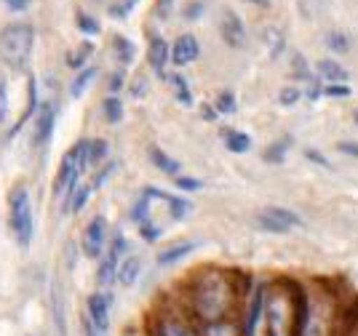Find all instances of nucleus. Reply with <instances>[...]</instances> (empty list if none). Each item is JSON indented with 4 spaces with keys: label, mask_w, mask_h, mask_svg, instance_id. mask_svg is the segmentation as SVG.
<instances>
[{
    "label": "nucleus",
    "mask_w": 358,
    "mask_h": 336,
    "mask_svg": "<svg viewBox=\"0 0 358 336\" xmlns=\"http://www.w3.org/2000/svg\"><path fill=\"white\" fill-rule=\"evenodd\" d=\"M139 275H142V259L139 256H123L115 280L123 288H129V286H134L136 280H139Z\"/></svg>",
    "instance_id": "nucleus-13"
},
{
    "label": "nucleus",
    "mask_w": 358,
    "mask_h": 336,
    "mask_svg": "<svg viewBox=\"0 0 358 336\" xmlns=\"http://www.w3.org/2000/svg\"><path fill=\"white\" fill-rule=\"evenodd\" d=\"M257 224H259V230H268V233H275V235L289 233V227H286V224L275 221L273 217H268L265 211H262V214H257Z\"/></svg>",
    "instance_id": "nucleus-27"
},
{
    "label": "nucleus",
    "mask_w": 358,
    "mask_h": 336,
    "mask_svg": "<svg viewBox=\"0 0 358 336\" xmlns=\"http://www.w3.org/2000/svg\"><path fill=\"white\" fill-rule=\"evenodd\" d=\"M220 35L222 41L230 48H243L246 43V27H243V19H241L236 11H222V19H220Z\"/></svg>",
    "instance_id": "nucleus-8"
},
{
    "label": "nucleus",
    "mask_w": 358,
    "mask_h": 336,
    "mask_svg": "<svg viewBox=\"0 0 358 336\" xmlns=\"http://www.w3.org/2000/svg\"><path fill=\"white\" fill-rule=\"evenodd\" d=\"M171 8H174V0H158V3H155L158 19H169V16H171Z\"/></svg>",
    "instance_id": "nucleus-41"
},
{
    "label": "nucleus",
    "mask_w": 358,
    "mask_h": 336,
    "mask_svg": "<svg viewBox=\"0 0 358 336\" xmlns=\"http://www.w3.org/2000/svg\"><path fill=\"white\" fill-rule=\"evenodd\" d=\"M327 45H329V51H334V54H348V51H350V41H348V35L340 32V29H331V32H329Z\"/></svg>",
    "instance_id": "nucleus-25"
},
{
    "label": "nucleus",
    "mask_w": 358,
    "mask_h": 336,
    "mask_svg": "<svg viewBox=\"0 0 358 336\" xmlns=\"http://www.w3.org/2000/svg\"><path fill=\"white\" fill-rule=\"evenodd\" d=\"M246 3H252V6H259V8H265L270 0H246Z\"/></svg>",
    "instance_id": "nucleus-50"
},
{
    "label": "nucleus",
    "mask_w": 358,
    "mask_h": 336,
    "mask_svg": "<svg viewBox=\"0 0 358 336\" xmlns=\"http://www.w3.org/2000/svg\"><path fill=\"white\" fill-rule=\"evenodd\" d=\"M32 45H35V29L30 24H8L0 32V61L22 73L30 64Z\"/></svg>",
    "instance_id": "nucleus-1"
},
{
    "label": "nucleus",
    "mask_w": 358,
    "mask_h": 336,
    "mask_svg": "<svg viewBox=\"0 0 358 336\" xmlns=\"http://www.w3.org/2000/svg\"><path fill=\"white\" fill-rule=\"evenodd\" d=\"M292 145H294V139H292V136H284V139L273 142V145L262 152V158H265V163H284L286 155H289V149H292Z\"/></svg>",
    "instance_id": "nucleus-18"
},
{
    "label": "nucleus",
    "mask_w": 358,
    "mask_h": 336,
    "mask_svg": "<svg viewBox=\"0 0 358 336\" xmlns=\"http://www.w3.org/2000/svg\"><path fill=\"white\" fill-rule=\"evenodd\" d=\"M324 94L331 96V99H345V96H350V88L345 86V83H327Z\"/></svg>",
    "instance_id": "nucleus-37"
},
{
    "label": "nucleus",
    "mask_w": 358,
    "mask_h": 336,
    "mask_svg": "<svg viewBox=\"0 0 358 336\" xmlns=\"http://www.w3.org/2000/svg\"><path fill=\"white\" fill-rule=\"evenodd\" d=\"M6 112H8V96H6V86L0 83V123L6 120Z\"/></svg>",
    "instance_id": "nucleus-44"
},
{
    "label": "nucleus",
    "mask_w": 358,
    "mask_h": 336,
    "mask_svg": "<svg viewBox=\"0 0 358 336\" xmlns=\"http://www.w3.org/2000/svg\"><path fill=\"white\" fill-rule=\"evenodd\" d=\"M150 161H152V166H158L164 174L169 176H177L179 174V161L177 158H171V155H166L161 147H150Z\"/></svg>",
    "instance_id": "nucleus-17"
},
{
    "label": "nucleus",
    "mask_w": 358,
    "mask_h": 336,
    "mask_svg": "<svg viewBox=\"0 0 358 336\" xmlns=\"http://www.w3.org/2000/svg\"><path fill=\"white\" fill-rule=\"evenodd\" d=\"M8 224L16 243L27 249L35 238V217H32V195L27 187H14L8 195Z\"/></svg>",
    "instance_id": "nucleus-3"
},
{
    "label": "nucleus",
    "mask_w": 358,
    "mask_h": 336,
    "mask_svg": "<svg viewBox=\"0 0 358 336\" xmlns=\"http://www.w3.org/2000/svg\"><path fill=\"white\" fill-rule=\"evenodd\" d=\"M227 305H230V296H227V286L222 280H211L206 286H201V291H198V312L209 323L222 318Z\"/></svg>",
    "instance_id": "nucleus-4"
},
{
    "label": "nucleus",
    "mask_w": 358,
    "mask_h": 336,
    "mask_svg": "<svg viewBox=\"0 0 358 336\" xmlns=\"http://www.w3.org/2000/svg\"><path fill=\"white\" fill-rule=\"evenodd\" d=\"M80 246H83V254L91 256V259H99L107 249V219L105 217H94V219L86 224L83 230V238H80Z\"/></svg>",
    "instance_id": "nucleus-6"
},
{
    "label": "nucleus",
    "mask_w": 358,
    "mask_h": 336,
    "mask_svg": "<svg viewBox=\"0 0 358 336\" xmlns=\"http://www.w3.org/2000/svg\"><path fill=\"white\" fill-rule=\"evenodd\" d=\"M262 41L268 43L270 57H278V54L284 51V38H281V32H278L275 27H265V32H262Z\"/></svg>",
    "instance_id": "nucleus-26"
},
{
    "label": "nucleus",
    "mask_w": 358,
    "mask_h": 336,
    "mask_svg": "<svg viewBox=\"0 0 358 336\" xmlns=\"http://www.w3.org/2000/svg\"><path fill=\"white\" fill-rule=\"evenodd\" d=\"M203 117H206V120H214V107H209V104H203Z\"/></svg>",
    "instance_id": "nucleus-49"
},
{
    "label": "nucleus",
    "mask_w": 358,
    "mask_h": 336,
    "mask_svg": "<svg viewBox=\"0 0 358 336\" xmlns=\"http://www.w3.org/2000/svg\"><path fill=\"white\" fill-rule=\"evenodd\" d=\"M353 123L358 126V107H356V112H353Z\"/></svg>",
    "instance_id": "nucleus-51"
},
{
    "label": "nucleus",
    "mask_w": 358,
    "mask_h": 336,
    "mask_svg": "<svg viewBox=\"0 0 358 336\" xmlns=\"http://www.w3.org/2000/svg\"><path fill=\"white\" fill-rule=\"evenodd\" d=\"M83 336H105V334H99V331H96V328L86 321V323H83Z\"/></svg>",
    "instance_id": "nucleus-48"
},
{
    "label": "nucleus",
    "mask_w": 358,
    "mask_h": 336,
    "mask_svg": "<svg viewBox=\"0 0 358 336\" xmlns=\"http://www.w3.org/2000/svg\"><path fill=\"white\" fill-rule=\"evenodd\" d=\"M299 88H294V86H289V88H284L281 91V96H278V102L284 104V107H292V104H297L299 102Z\"/></svg>",
    "instance_id": "nucleus-39"
},
{
    "label": "nucleus",
    "mask_w": 358,
    "mask_h": 336,
    "mask_svg": "<svg viewBox=\"0 0 358 336\" xmlns=\"http://www.w3.org/2000/svg\"><path fill=\"white\" fill-rule=\"evenodd\" d=\"M102 110H105L107 123H120V120H123V102H120L115 94H113V96H107L105 104H102Z\"/></svg>",
    "instance_id": "nucleus-23"
},
{
    "label": "nucleus",
    "mask_w": 358,
    "mask_h": 336,
    "mask_svg": "<svg viewBox=\"0 0 358 336\" xmlns=\"http://www.w3.org/2000/svg\"><path fill=\"white\" fill-rule=\"evenodd\" d=\"M91 51H94V45H91V43H80V48H78L75 54H70V57H67V64H70L73 70H80V67H83V61L91 57Z\"/></svg>",
    "instance_id": "nucleus-29"
},
{
    "label": "nucleus",
    "mask_w": 358,
    "mask_h": 336,
    "mask_svg": "<svg viewBox=\"0 0 358 336\" xmlns=\"http://www.w3.org/2000/svg\"><path fill=\"white\" fill-rule=\"evenodd\" d=\"M145 94H148V80H145V78L139 75V78H136L134 83H131V96H136V99H142Z\"/></svg>",
    "instance_id": "nucleus-42"
},
{
    "label": "nucleus",
    "mask_w": 358,
    "mask_h": 336,
    "mask_svg": "<svg viewBox=\"0 0 358 336\" xmlns=\"http://www.w3.org/2000/svg\"><path fill=\"white\" fill-rule=\"evenodd\" d=\"M292 64H294V75H297V78H302L305 83H308V80H310V78L315 75V73H310V67L305 64V59L299 57V54L294 59H292Z\"/></svg>",
    "instance_id": "nucleus-38"
},
{
    "label": "nucleus",
    "mask_w": 358,
    "mask_h": 336,
    "mask_svg": "<svg viewBox=\"0 0 358 336\" xmlns=\"http://www.w3.org/2000/svg\"><path fill=\"white\" fill-rule=\"evenodd\" d=\"M305 336H327V328H324V321H321V315H310V318H308V326H305Z\"/></svg>",
    "instance_id": "nucleus-34"
},
{
    "label": "nucleus",
    "mask_w": 358,
    "mask_h": 336,
    "mask_svg": "<svg viewBox=\"0 0 358 336\" xmlns=\"http://www.w3.org/2000/svg\"><path fill=\"white\" fill-rule=\"evenodd\" d=\"M115 168H118V163H107L105 168H102V171L96 174V182H94V184H89L91 192H96V190H99V187H105L107 182H110V176L115 174Z\"/></svg>",
    "instance_id": "nucleus-33"
},
{
    "label": "nucleus",
    "mask_w": 358,
    "mask_h": 336,
    "mask_svg": "<svg viewBox=\"0 0 358 336\" xmlns=\"http://www.w3.org/2000/svg\"><path fill=\"white\" fill-rule=\"evenodd\" d=\"M110 305H113L110 293H91L89 296V323L105 336L110 331V309H113Z\"/></svg>",
    "instance_id": "nucleus-7"
},
{
    "label": "nucleus",
    "mask_w": 358,
    "mask_h": 336,
    "mask_svg": "<svg viewBox=\"0 0 358 336\" xmlns=\"http://www.w3.org/2000/svg\"><path fill=\"white\" fill-rule=\"evenodd\" d=\"M315 70H318L315 75L321 80H327V83H345L348 80V70H345L340 61H334V59H321L315 64Z\"/></svg>",
    "instance_id": "nucleus-14"
},
{
    "label": "nucleus",
    "mask_w": 358,
    "mask_h": 336,
    "mask_svg": "<svg viewBox=\"0 0 358 336\" xmlns=\"http://www.w3.org/2000/svg\"><path fill=\"white\" fill-rule=\"evenodd\" d=\"M206 336H238V331L233 326H227V323H211L206 328Z\"/></svg>",
    "instance_id": "nucleus-35"
},
{
    "label": "nucleus",
    "mask_w": 358,
    "mask_h": 336,
    "mask_svg": "<svg viewBox=\"0 0 358 336\" xmlns=\"http://www.w3.org/2000/svg\"><path fill=\"white\" fill-rule=\"evenodd\" d=\"M214 110H217L220 115H233V112H236V96H233L230 91H222V94L217 96V102H214Z\"/></svg>",
    "instance_id": "nucleus-28"
},
{
    "label": "nucleus",
    "mask_w": 358,
    "mask_h": 336,
    "mask_svg": "<svg viewBox=\"0 0 358 336\" xmlns=\"http://www.w3.org/2000/svg\"><path fill=\"white\" fill-rule=\"evenodd\" d=\"M136 3H139V0H120V3H115V6L110 8V16H113V19H126V16L134 11Z\"/></svg>",
    "instance_id": "nucleus-32"
},
{
    "label": "nucleus",
    "mask_w": 358,
    "mask_h": 336,
    "mask_svg": "<svg viewBox=\"0 0 358 336\" xmlns=\"http://www.w3.org/2000/svg\"><path fill=\"white\" fill-rule=\"evenodd\" d=\"M161 336H195L187 326H182L177 321H166L161 323Z\"/></svg>",
    "instance_id": "nucleus-30"
},
{
    "label": "nucleus",
    "mask_w": 358,
    "mask_h": 336,
    "mask_svg": "<svg viewBox=\"0 0 358 336\" xmlns=\"http://www.w3.org/2000/svg\"><path fill=\"white\" fill-rule=\"evenodd\" d=\"M222 139H224V147H227L230 152H236V155H243V152H249V149H252V139H249V133H243V131L224 129Z\"/></svg>",
    "instance_id": "nucleus-16"
},
{
    "label": "nucleus",
    "mask_w": 358,
    "mask_h": 336,
    "mask_svg": "<svg viewBox=\"0 0 358 336\" xmlns=\"http://www.w3.org/2000/svg\"><path fill=\"white\" fill-rule=\"evenodd\" d=\"M57 126V104H43L35 115V147H45L54 136Z\"/></svg>",
    "instance_id": "nucleus-9"
},
{
    "label": "nucleus",
    "mask_w": 358,
    "mask_h": 336,
    "mask_svg": "<svg viewBox=\"0 0 358 336\" xmlns=\"http://www.w3.org/2000/svg\"><path fill=\"white\" fill-rule=\"evenodd\" d=\"M201 54V45L195 41L193 35H179L174 45H171V61L177 67H185V64H193L195 59Z\"/></svg>",
    "instance_id": "nucleus-10"
},
{
    "label": "nucleus",
    "mask_w": 358,
    "mask_h": 336,
    "mask_svg": "<svg viewBox=\"0 0 358 336\" xmlns=\"http://www.w3.org/2000/svg\"><path fill=\"white\" fill-rule=\"evenodd\" d=\"M107 158V142L102 139H89L86 142V166L89 168H96V166H102Z\"/></svg>",
    "instance_id": "nucleus-20"
},
{
    "label": "nucleus",
    "mask_w": 358,
    "mask_h": 336,
    "mask_svg": "<svg viewBox=\"0 0 358 336\" xmlns=\"http://www.w3.org/2000/svg\"><path fill=\"white\" fill-rule=\"evenodd\" d=\"M337 149H340L343 155H350V158H356L358 161V142H340Z\"/></svg>",
    "instance_id": "nucleus-43"
},
{
    "label": "nucleus",
    "mask_w": 358,
    "mask_h": 336,
    "mask_svg": "<svg viewBox=\"0 0 358 336\" xmlns=\"http://www.w3.org/2000/svg\"><path fill=\"white\" fill-rule=\"evenodd\" d=\"M169 59H171V45L166 43L161 35H158V38H152V41H150L148 61H150V67L161 75V78L166 75V64H169Z\"/></svg>",
    "instance_id": "nucleus-11"
},
{
    "label": "nucleus",
    "mask_w": 358,
    "mask_h": 336,
    "mask_svg": "<svg viewBox=\"0 0 358 336\" xmlns=\"http://www.w3.org/2000/svg\"><path fill=\"white\" fill-rule=\"evenodd\" d=\"M265 214H268V217H273L275 221L286 224L289 230H292V227H302V219H299V214L289 211V208H275V205H270V208H265Z\"/></svg>",
    "instance_id": "nucleus-22"
},
{
    "label": "nucleus",
    "mask_w": 358,
    "mask_h": 336,
    "mask_svg": "<svg viewBox=\"0 0 358 336\" xmlns=\"http://www.w3.org/2000/svg\"><path fill=\"white\" fill-rule=\"evenodd\" d=\"M120 88H123V73H115L110 78V94H118Z\"/></svg>",
    "instance_id": "nucleus-47"
},
{
    "label": "nucleus",
    "mask_w": 358,
    "mask_h": 336,
    "mask_svg": "<svg viewBox=\"0 0 358 336\" xmlns=\"http://www.w3.org/2000/svg\"><path fill=\"white\" fill-rule=\"evenodd\" d=\"M126 251H129V240L120 233H115L113 243H110L105 249V254H102V264H99V283H102V286L115 283V275H118V267H120V262H123V256H126Z\"/></svg>",
    "instance_id": "nucleus-5"
},
{
    "label": "nucleus",
    "mask_w": 358,
    "mask_h": 336,
    "mask_svg": "<svg viewBox=\"0 0 358 336\" xmlns=\"http://www.w3.org/2000/svg\"><path fill=\"white\" fill-rule=\"evenodd\" d=\"M75 22H78V29L86 32V35H96V32H99V22H96L94 16L83 14V11L75 16Z\"/></svg>",
    "instance_id": "nucleus-31"
},
{
    "label": "nucleus",
    "mask_w": 358,
    "mask_h": 336,
    "mask_svg": "<svg viewBox=\"0 0 358 336\" xmlns=\"http://www.w3.org/2000/svg\"><path fill=\"white\" fill-rule=\"evenodd\" d=\"M11 11H24V8H30V0H3Z\"/></svg>",
    "instance_id": "nucleus-46"
},
{
    "label": "nucleus",
    "mask_w": 358,
    "mask_h": 336,
    "mask_svg": "<svg viewBox=\"0 0 358 336\" xmlns=\"http://www.w3.org/2000/svg\"><path fill=\"white\" fill-rule=\"evenodd\" d=\"M305 158L310 163H315V166H321V168H331V163H329L318 149H305Z\"/></svg>",
    "instance_id": "nucleus-40"
},
{
    "label": "nucleus",
    "mask_w": 358,
    "mask_h": 336,
    "mask_svg": "<svg viewBox=\"0 0 358 336\" xmlns=\"http://www.w3.org/2000/svg\"><path fill=\"white\" fill-rule=\"evenodd\" d=\"M177 187L179 190H187V192H195V190H201L203 184H201V179H193V176H182V174H177Z\"/></svg>",
    "instance_id": "nucleus-36"
},
{
    "label": "nucleus",
    "mask_w": 358,
    "mask_h": 336,
    "mask_svg": "<svg viewBox=\"0 0 358 336\" xmlns=\"http://www.w3.org/2000/svg\"><path fill=\"white\" fill-rule=\"evenodd\" d=\"M51 318H54V331L57 336H70L67 334V312H64V296H62L59 286H51Z\"/></svg>",
    "instance_id": "nucleus-12"
},
{
    "label": "nucleus",
    "mask_w": 358,
    "mask_h": 336,
    "mask_svg": "<svg viewBox=\"0 0 358 336\" xmlns=\"http://www.w3.org/2000/svg\"><path fill=\"white\" fill-rule=\"evenodd\" d=\"M86 168H89V166H86V139H83V142H78L73 149H67V155L62 158L57 184H54V192H57V198L62 200L64 214H67V203H70L73 192L80 187V174H83Z\"/></svg>",
    "instance_id": "nucleus-2"
},
{
    "label": "nucleus",
    "mask_w": 358,
    "mask_h": 336,
    "mask_svg": "<svg viewBox=\"0 0 358 336\" xmlns=\"http://www.w3.org/2000/svg\"><path fill=\"white\" fill-rule=\"evenodd\" d=\"M171 83H174V91H177V94H174L177 102L185 104V107H190V104H193V94H190V86H187V78L177 73L171 78Z\"/></svg>",
    "instance_id": "nucleus-24"
},
{
    "label": "nucleus",
    "mask_w": 358,
    "mask_h": 336,
    "mask_svg": "<svg viewBox=\"0 0 358 336\" xmlns=\"http://www.w3.org/2000/svg\"><path fill=\"white\" fill-rule=\"evenodd\" d=\"M198 246H201L198 240H185V243H179V246H171V249H166V251H161V254H158V264H164V267H169V264H177L179 259L190 256Z\"/></svg>",
    "instance_id": "nucleus-15"
},
{
    "label": "nucleus",
    "mask_w": 358,
    "mask_h": 336,
    "mask_svg": "<svg viewBox=\"0 0 358 336\" xmlns=\"http://www.w3.org/2000/svg\"><path fill=\"white\" fill-rule=\"evenodd\" d=\"M113 48H115V57H118L120 64H131V61H134L136 48H134V43H131L129 38L115 35V38H113Z\"/></svg>",
    "instance_id": "nucleus-21"
},
{
    "label": "nucleus",
    "mask_w": 358,
    "mask_h": 336,
    "mask_svg": "<svg viewBox=\"0 0 358 336\" xmlns=\"http://www.w3.org/2000/svg\"><path fill=\"white\" fill-rule=\"evenodd\" d=\"M96 73H99L96 67H80V73L75 75L73 83H70V91H73L75 99L86 94V88H89L91 83H94V80H96Z\"/></svg>",
    "instance_id": "nucleus-19"
},
{
    "label": "nucleus",
    "mask_w": 358,
    "mask_h": 336,
    "mask_svg": "<svg viewBox=\"0 0 358 336\" xmlns=\"http://www.w3.org/2000/svg\"><path fill=\"white\" fill-rule=\"evenodd\" d=\"M201 14H203V3H190L185 11V19H198Z\"/></svg>",
    "instance_id": "nucleus-45"
}]
</instances>
